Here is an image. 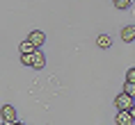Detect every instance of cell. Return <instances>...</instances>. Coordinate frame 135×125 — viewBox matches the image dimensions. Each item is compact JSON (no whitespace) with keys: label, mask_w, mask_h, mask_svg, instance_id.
Segmentation results:
<instances>
[{"label":"cell","mask_w":135,"mask_h":125,"mask_svg":"<svg viewBox=\"0 0 135 125\" xmlns=\"http://www.w3.org/2000/svg\"><path fill=\"white\" fill-rule=\"evenodd\" d=\"M133 105H135V98L128 96V93H124V91L117 93V98H114V107H117V109H131Z\"/></svg>","instance_id":"obj_1"},{"label":"cell","mask_w":135,"mask_h":125,"mask_svg":"<svg viewBox=\"0 0 135 125\" xmlns=\"http://www.w3.org/2000/svg\"><path fill=\"white\" fill-rule=\"evenodd\" d=\"M44 66H46V57H44V52H41V50H35V52H32V68L41 70Z\"/></svg>","instance_id":"obj_5"},{"label":"cell","mask_w":135,"mask_h":125,"mask_svg":"<svg viewBox=\"0 0 135 125\" xmlns=\"http://www.w3.org/2000/svg\"><path fill=\"white\" fill-rule=\"evenodd\" d=\"M21 64H23V66H32V52L21 55Z\"/></svg>","instance_id":"obj_10"},{"label":"cell","mask_w":135,"mask_h":125,"mask_svg":"<svg viewBox=\"0 0 135 125\" xmlns=\"http://www.w3.org/2000/svg\"><path fill=\"white\" fill-rule=\"evenodd\" d=\"M96 46H99L101 50H108L110 46H112V36H108V34H99V39H96Z\"/></svg>","instance_id":"obj_7"},{"label":"cell","mask_w":135,"mask_h":125,"mask_svg":"<svg viewBox=\"0 0 135 125\" xmlns=\"http://www.w3.org/2000/svg\"><path fill=\"white\" fill-rule=\"evenodd\" d=\"M18 50H21V55H25V52H35V46H32V43L28 41V39H25V41H21V46H18Z\"/></svg>","instance_id":"obj_8"},{"label":"cell","mask_w":135,"mask_h":125,"mask_svg":"<svg viewBox=\"0 0 135 125\" xmlns=\"http://www.w3.org/2000/svg\"><path fill=\"white\" fill-rule=\"evenodd\" d=\"M7 125H25V123H18V121H14V123H7Z\"/></svg>","instance_id":"obj_14"},{"label":"cell","mask_w":135,"mask_h":125,"mask_svg":"<svg viewBox=\"0 0 135 125\" xmlns=\"http://www.w3.org/2000/svg\"><path fill=\"white\" fill-rule=\"evenodd\" d=\"M128 111H131V116H133V121H135V105H133V107H131Z\"/></svg>","instance_id":"obj_13"},{"label":"cell","mask_w":135,"mask_h":125,"mask_svg":"<svg viewBox=\"0 0 135 125\" xmlns=\"http://www.w3.org/2000/svg\"><path fill=\"white\" fill-rule=\"evenodd\" d=\"M112 5H114L117 9H121V12H124V9H131L133 0H112Z\"/></svg>","instance_id":"obj_9"},{"label":"cell","mask_w":135,"mask_h":125,"mask_svg":"<svg viewBox=\"0 0 135 125\" xmlns=\"http://www.w3.org/2000/svg\"><path fill=\"white\" fill-rule=\"evenodd\" d=\"M114 121H117V125H133V123H135L128 109H117V114H114Z\"/></svg>","instance_id":"obj_4"},{"label":"cell","mask_w":135,"mask_h":125,"mask_svg":"<svg viewBox=\"0 0 135 125\" xmlns=\"http://www.w3.org/2000/svg\"><path fill=\"white\" fill-rule=\"evenodd\" d=\"M28 41L32 43V46H35L37 50H39V48L44 46V41H46V34H44L41 30H32V32L28 34Z\"/></svg>","instance_id":"obj_3"},{"label":"cell","mask_w":135,"mask_h":125,"mask_svg":"<svg viewBox=\"0 0 135 125\" xmlns=\"http://www.w3.org/2000/svg\"><path fill=\"white\" fill-rule=\"evenodd\" d=\"M124 93H128V96L135 98V84L133 82H126V84H124Z\"/></svg>","instance_id":"obj_11"},{"label":"cell","mask_w":135,"mask_h":125,"mask_svg":"<svg viewBox=\"0 0 135 125\" xmlns=\"http://www.w3.org/2000/svg\"><path fill=\"white\" fill-rule=\"evenodd\" d=\"M0 118H2V123H5V125L18 121V118H16V109L12 107V105H2V107H0Z\"/></svg>","instance_id":"obj_2"},{"label":"cell","mask_w":135,"mask_h":125,"mask_svg":"<svg viewBox=\"0 0 135 125\" xmlns=\"http://www.w3.org/2000/svg\"><path fill=\"white\" fill-rule=\"evenodd\" d=\"M121 41H126V43L135 41V25H126V28L121 30Z\"/></svg>","instance_id":"obj_6"},{"label":"cell","mask_w":135,"mask_h":125,"mask_svg":"<svg viewBox=\"0 0 135 125\" xmlns=\"http://www.w3.org/2000/svg\"><path fill=\"white\" fill-rule=\"evenodd\" d=\"M126 82H133V84H135V66L126 70Z\"/></svg>","instance_id":"obj_12"}]
</instances>
